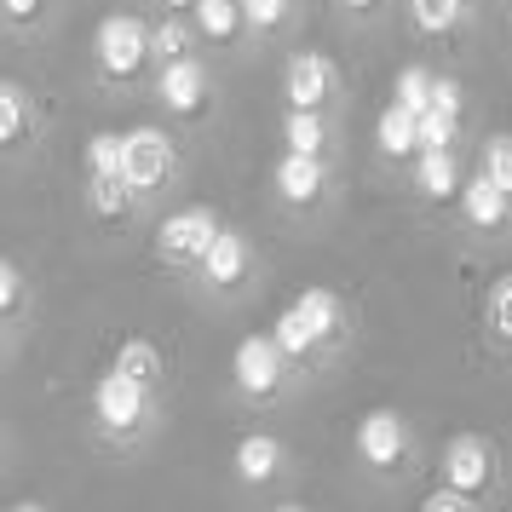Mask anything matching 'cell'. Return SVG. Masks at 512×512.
<instances>
[{"label": "cell", "instance_id": "obj_24", "mask_svg": "<svg viewBox=\"0 0 512 512\" xmlns=\"http://www.w3.org/2000/svg\"><path fill=\"white\" fill-rule=\"evenodd\" d=\"M87 167H93V173H121V167H127V133H93Z\"/></svg>", "mask_w": 512, "mask_h": 512}, {"label": "cell", "instance_id": "obj_7", "mask_svg": "<svg viewBox=\"0 0 512 512\" xmlns=\"http://www.w3.org/2000/svg\"><path fill=\"white\" fill-rule=\"evenodd\" d=\"M443 484L466 489L472 501L489 495V484H495V449L484 438H455L443 449Z\"/></svg>", "mask_w": 512, "mask_h": 512}, {"label": "cell", "instance_id": "obj_35", "mask_svg": "<svg viewBox=\"0 0 512 512\" xmlns=\"http://www.w3.org/2000/svg\"><path fill=\"white\" fill-rule=\"evenodd\" d=\"M167 12H185V6H196V0H162Z\"/></svg>", "mask_w": 512, "mask_h": 512}, {"label": "cell", "instance_id": "obj_23", "mask_svg": "<svg viewBox=\"0 0 512 512\" xmlns=\"http://www.w3.org/2000/svg\"><path fill=\"white\" fill-rule=\"evenodd\" d=\"M300 311L317 323V334H323V340H334V334H340V300H334L328 288H305V294H300Z\"/></svg>", "mask_w": 512, "mask_h": 512}, {"label": "cell", "instance_id": "obj_26", "mask_svg": "<svg viewBox=\"0 0 512 512\" xmlns=\"http://www.w3.org/2000/svg\"><path fill=\"white\" fill-rule=\"evenodd\" d=\"M150 41H156V58H162V64L167 58H185L190 52V24L173 12V18H162V24L150 29Z\"/></svg>", "mask_w": 512, "mask_h": 512}, {"label": "cell", "instance_id": "obj_1", "mask_svg": "<svg viewBox=\"0 0 512 512\" xmlns=\"http://www.w3.org/2000/svg\"><path fill=\"white\" fill-rule=\"evenodd\" d=\"M93 52H98V70L110 75V81H133V75L156 58V41H150V29H144L139 18L116 12V18H104V24H98Z\"/></svg>", "mask_w": 512, "mask_h": 512}, {"label": "cell", "instance_id": "obj_30", "mask_svg": "<svg viewBox=\"0 0 512 512\" xmlns=\"http://www.w3.org/2000/svg\"><path fill=\"white\" fill-rule=\"evenodd\" d=\"M484 173L512 190V139H489L484 144Z\"/></svg>", "mask_w": 512, "mask_h": 512}, {"label": "cell", "instance_id": "obj_11", "mask_svg": "<svg viewBox=\"0 0 512 512\" xmlns=\"http://www.w3.org/2000/svg\"><path fill=\"white\" fill-rule=\"evenodd\" d=\"M328 93H334V64L323 52H300L288 64V110H323Z\"/></svg>", "mask_w": 512, "mask_h": 512}, {"label": "cell", "instance_id": "obj_4", "mask_svg": "<svg viewBox=\"0 0 512 512\" xmlns=\"http://www.w3.org/2000/svg\"><path fill=\"white\" fill-rule=\"evenodd\" d=\"M282 363H288V351L277 346V334H248L231 357V374L248 397H271L282 380Z\"/></svg>", "mask_w": 512, "mask_h": 512}, {"label": "cell", "instance_id": "obj_29", "mask_svg": "<svg viewBox=\"0 0 512 512\" xmlns=\"http://www.w3.org/2000/svg\"><path fill=\"white\" fill-rule=\"evenodd\" d=\"M0 311H6V317H18V311H24V271H18L12 259L0 265Z\"/></svg>", "mask_w": 512, "mask_h": 512}, {"label": "cell", "instance_id": "obj_2", "mask_svg": "<svg viewBox=\"0 0 512 512\" xmlns=\"http://www.w3.org/2000/svg\"><path fill=\"white\" fill-rule=\"evenodd\" d=\"M144 409H150V386L133 380L127 369H110L93 386V415H98L104 432H133V426L144 420Z\"/></svg>", "mask_w": 512, "mask_h": 512}, {"label": "cell", "instance_id": "obj_15", "mask_svg": "<svg viewBox=\"0 0 512 512\" xmlns=\"http://www.w3.org/2000/svg\"><path fill=\"white\" fill-rule=\"evenodd\" d=\"M415 185L432 196V202H443V196H461V162L449 156V150H420V162H415Z\"/></svg>", "mask_w": 512, "mask_h": 512}, {"label": "cell", "instance_id": "obj_22", "mask_svg": "<svg viewBox=\"0 0 512 512\" xmlns=\"http://www.w3.org/2000/svg\"><path fill=\"white\" fill-rule=\"evenodd\" d=\"M409 18L420 35H449L461 24V0H409Z\"/></svg>", "mask_w": 512, "mask_h": 512}, {"label": "cell", "instance_id": "obj_9", "mask_svg": "<svg viewBox=\"0 0 512 512\" xmlns=\"http://www.w3.org/2000/svg\"><path fill=\"white\" fill-rule=\"evenodd\" d=\"M461 213H466V225H478V231H501L507 213H512V190L478 167V173L461 185Z\"/></svg>", "mask_w": 512, "mask_h": 512}, {"label": "cell", "instance_id": "obj_10", "mask_svg": "<svg viewBox=\"0 0 512 512\" xmlns=\"http://www.w3.org/2000/svg\"><path fill=\"white\" fill-rule=\"evenodd\" d=\"M323 185H328L323 156H311V150H282V162H277V196L282 202L305 208V202L323 196Z\"/></svg>", "mask_w": 512, "mask_h": 512}, {"label": "cell", "instance_id": "obj_34", "mask_svg": "<svg viewBox=\"0 0 512 512\" xmlns=\"http://www.w3.org/2000/svg\"><path fill=\"white\" fill-rule=\"evenodd\" d=\"M41 6H47V0H0V12H6L12 24H29V18H35Z\"/></svg>", "mask_w": 512, "mask_h": 512}, {"label": "cell", "instance_id": "obj_36", "mask_svg": "<svg viewBox=\"0 0 512 512\" xmlns=\"http://www.w3.org/2000/svg\"><path fill=\"white\" fill-rule=\"evenodd\" d=\"M340 6H357V12H369L374 0H340Z\"/></svg>", "mask_w": 512, "mask_h": 512}, {"label": "cell", "instance_id": "obj_19", "mask_svg": "<svg viewBox=\"0 0 512 512\" xmlns=\"http://www.w3.org/2000/svg\"><path fill=\"white\" fill-rule=\"evenodd\" d=\"M29 139V93L18 81L0 87V144H24Z\"/></svg>", "mask_w": 512, "mask_h": 512}, {"label": "cell", "instance_id": "obj_32", "mask_svg": "<svg viewBox=\"0 0 512 512\" xmlns=\"http://www.w3.org/2000/svg\"><path fill=\"white\" fill-rule=\"evenodd\" d=\"M420 507H426V512H466V507H472V495H466V489H455V484H443V489H432Z\"/></svg>", "mask_w": 512, "mask_h": 512}, {"label": "cell", "instance_id": "obj_25", "mask_svg": "<svg viewBox=\"0 0 512 512\" xmlns=\"http://www.w3.org/2000/svg\"><path fill=\"white\" fill-rule=\"evenodd\" d=\"M432 81L438 75H426L420 64H409V70H397V104H409V110H432Z\"/></svg>", "mask_w": 512, "mask_h": 512}, {"label": "cell", "instance_id": "obj_31", "mask_svg": "<svg viewBox=\"0 0 512 512\" xmlns=\"http://www.w3.org/2000/svg\"><path fill=\"white\" fill-rule=\"evenodd\" d=\"M288 6H294V0H242V12H248L254 29H277L282 18H288Z\"/></svg>", "mask_w": 512, "mask_h": 512}, {"label": "cell", "instance_id": "obj_21", "mask_svg": "<svg viewBox=\"0 0 512 512\" xmlns=\"http://www.w3.org/2000/svg\"><path fill=\"white\" fill-rule=\"evenodd\" d=\"M116 369H127L133 380H144V386H156V380H162V351L150 346V340H121Z\"/></svg>", "mask_w": 512, "mask_h": 512}, {"label": "cell", "instance_id": "obj_13", "mask_svg": "<svg viewBox=\"0 0 512 512\" xmlns=\"http://www.w3.org/2000/svg\"><path fill=\"white\" fill-rule=\"evenodd\" d=\"M374 139H380V156H392V162L420 156V110H409V104H397V98H392V104L380 110Z\"/></svg>", "mask_w": 512, "mask_h": 512}, {"label": "cell", "instance_id": "obj_3", "mask_svg": "<svg viewBox=\"0 0 512 512\" xmlns=\"http://www.w3.org/2000/svg\"><path fill=\"white\" fill-rule=\"evenodd\" d=\"M219 231H225V225H219L208 208H185V213H167L162 219L156 248H162V259H173V265H202V254L213 248Z\"/></svg>", "mask_w": 512, "mask_h": 512}, {"label": "cell", "instance_id": "obj_12", "mask_svg": "<svg viewBox=\"0 0 512 512\" xmlns=\"http://www.w3.org/2000/svg\"><path fill=\"white\" fill-rule=\"evenodd\" d=\"M248 265H254V254H248V236H242V231H219L196 271H202L213 288H236V282L248 277Z\"/></svg>", "mask_w": 512, "mask_h": 512}, {"label": "cell", "instance_id": "obj_28", "mask_svg": "<svg viewBox=\"0 0 512 512\" xmlns=\"http://www.w3.org/2000/svg\"><path fill=\"white\" fill-rule=\"evenodd\" d=\"M484 317H489V328H495L501 340H512V277H501L495 288H489V300H484Z\"/></svg>", "mask_w": 512, "mask_h": 512}, {"label": "cell", "instance_id": "obj_20", "mask_svg": "<svg viewBox=\"0 0 512 512\" xmlns=\"http://www.w3.org/2000/svg\"><path fill=\"white\" fill-rule=\"evenodd\" d=\"M282 144H288V150H311V156H323V110H288V121H282Z\"/></svg>", "mask_w": 512, "mask_h": 512}, {"label": "cell", "instance_id": "obj_8", "mask_svg": "<svg viewBox=\"0 0 512 512\" xmlns=\"http://www.w3.org/2000/svg\"><path fill=\"white\" fill-rule=\"evenodd\" d=\"M357 455L380 472H392L403 455H409V432H403V420L392 409H374V415L357 420Z\"/></svg>", "mask_w": 512, "mask_h": 512}, {"label": "cell", "instance_id": "obj_17", "mask_svg": "<svg viewBox=\"0 0 512 512\" xmlns=\"http://www.w3.org/2000/svg\"><path fill=\"white\" fill-rule=\"evenodd\" d=\"M190 12H196V29H202L208 41H236V29L248 24L242 0H196Z\"/></svg>", "mask_w": 512, "mask_h": 512}, {"label": "cell", "instance_id": "obj_18", "mask_svg": "<svg viewBox=\"0 0 512 512\" xmlns=\"http://www.w3.org/2000/svg\"><path fill=\"white\" fill-rule=\"evenodd\" d=\"M277 346L288 351V357H311V351L323 346V334H317V323L300 311V300H294V305L277 317Z\"/></svg>", "mask_w": 512, "mask_h": 512}, {"label": "cell", "instance_id": "obj_16", "mask_svg": "<svg viewBox=\"0 0 512 512\" xmlns=\"http://www.w3.org/2000/svg\"><path fill=\"white\" fill-rule=\"evenodd\" d=\"M139 202V190L127 185V173H93V213L104 225H121Z\"/></svg>", "mask_w": 512, "mask_h": 512}, {"label": "cell", "instance_id": "obj_5", "mask_svg": "<svg viewBox=\"0 0 512 512\" xmlns=\"http://www.w3.org/2000/svg\"><path fill=\"white\" fill-rule=\"evenodd\" d=\"M156 98H162L167 116H202L208 110V70L196 58H167L162 75H156Z\"/></svg>", "mask_w": 512, "mask_h": 512}, {"label": "cell", "instance_id": "obj_6", "mask_svg": "<svg viewBox=\"0 0 512 512\" xmlns=\"http://www.w3.org/2000/svg\"><path fill=\"white\" fill-rule=\"evenodd\" d=\"M127 185L139 190H156L167 185V173H173V144H167V133H156V127H133L127 133Z\"/></svg>", "mask_w": 512, "mask_h": 512}, {"label": "cell", "instance_id": "obj_14", "mask_svg": "<svg viewBox=\"0 0 512 512\" xmlns=\"http://www.w3.org/2000/svg\"><path fill=\"white\" fill-rule=\"evenodd\" d=\"M236 478L242 484H265V478H277V466H282V443L277 438H265V432H248V438L236 443Z\"/></svg>", "mask_w": 512, "mask_h": 512}, {"label": "cell", "instance_id": "obj_33", "mask_svg": "<svg viewBox=\"0 0 512 512\" xmlns=\"http://www.w3.org/2000/svg\"><path fill=\"white\" fill-rule=\"evenodd\" d=\"M432 110H449V116H461V87L455 81H432Z\"/></svg>", "mask_w": 512, "mask_h": 512}, {"label": "cell", "instance_id": "obj_27", "mask_svg": "<svg viewBox=\"0 0 512 512\" xmlns=\"http://www.w3.org/2000/svg\"><path fill=\"white\" fill-rule=\"evenodd\" d=\"M455 127H461V116L426 110V116H420V150H449V144H455Z\"/></svg>", "mask_w": 512, "mask_h": 512}]
</instances>
